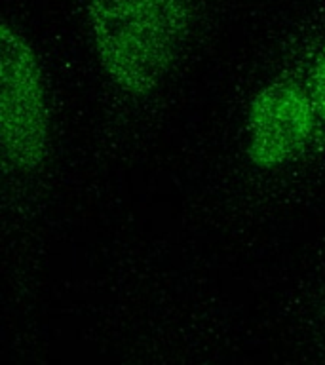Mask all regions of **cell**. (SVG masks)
Wrapping results in <instances>:
<instances>
[{"mask_svg": "<svg viewBox=\"0 0 325 365\" xmlns=\"http://www.w3.org/2000/svg\"><path fill=\"white\" fill-rule=\"evenodd\" d=\"M188 16V0H88L103 68L130 93H147L164 78L181 50Z\"/></svg>", "mask_w": 325, "mask_h": 365, "instance_id": "obj_1", "label": "cell"}, {"mask_svg": "<svg viewBox=\"0 0 325 365\" xmlns=\"http://www.w3.org/2000/svg\"><path fill=\"white\" fill-rule=\"evenodd\" d=\"M2 148L11 165L34 170L50 147V113L33 48L10 23H2Z\"/></svg>", "mask_w": 325, "mask_h": 365, "instance_id": "obj_2", "label": "cell"}, {"mask_svg": "<svg viewBox=\"0 0 325 365\" xmlns=\"http://www.w3.org/2000/svg\"><path fill=\"white\" fill-rule=\"evenodd\" d=\"M314 108L295 84L276 82L262 88L249 108V158L270 170L301 153L312 135Z\"/></svg>", "mask_w": 325, "mask_h": 365, "instance_id": "obj_3", "label": "cell"}, {"mask_svg": "<svg viewBox=\"0 0 325 365\" xmlns=\"http://www.w3.org/2000/svg\"><path fill=\"white\" fill-rule=\"evenodd\" d=\"M312 103L319 118L325 120V44L316 59V65H314Z\"/></svg>", "mask_w": 325, "mask_h": 365, "instance_id": "obj_4", "label": "cell"}]
</instances>
